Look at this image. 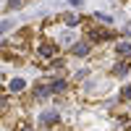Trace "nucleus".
<instances>
[{
    "label": "nucleus",
    "mask_w": 131,
    "mask_h": 131,
    "mask_svg": "<svg viewBox=\"0 0 131 131\" xmlns=\"http://www.w3.org/2000/svg\"><path fill=\"white\" fill-rule=\"evenodd\" d=\"M39 121L45 123V126H50V123H55V121H58V113H55V110H45V113H42V118H39Z\"/></svg>",
    "instance_id": "f257e3e1"
},
{
    "label": "nucleus",
    "mask_w": 131,
    "mask_h": 131,
    "mask_svg": "<svg viewBox=\"0 0 131 131\" xmlns=\"http://www.w3.org/2000/svg\"><path fill=\"white\" fill-rule=\"evenodd\" d=\"M86 52H89V42H79V45L73 47V55H79V58L86 55Z\"/></svg>",
    "instance_id": "f03ea898"
},
{
    "label": "nucleus",
    "mask_w": 131,
    "mask_h": 131,
    "mask_svg": "<svg viewBox=\"0 0 131 131\" xmlns=\"http://www.w3.org/2000/svg\"><path fill=\"white\" fill-rule=\"evenodd\" d=\"M8 86H10V92H21V89L26 86V81H24V79H13V81H10Z\"/></svg>",
    "instance_id": "7ed1b4c3"
},
{
    "label": "nucleus",
    "mask_w": 131,
    "mask_h": 131,
    "mask_svg": "<svg viewBox=\"0 0 131 131\" xmlns=\"http://www.w3.org/2000/svg\"><path fill=\"white\" fill-rule=\"evenodd\" d=\"M115 50L121 52V55H131V42H118Z\"/></svg>",
    "instance_id": "20e7f679"
},
{
    "label": "nucleus",
    "mask_w": 131,
    "mask_h": 131,
    "mask_svg": "<svg viewBox=\"0 0 131 131\" xmlns=\"http://www.w3.org/2000/svg\"><path fill=\"white\" fill-rule=\"evenodd\" d=\"M39 52H42V55H45V58L55 55V45H42V47H39Z\"/></svg>",
    "instance_id": "39448f33"
},
{
    "label": "nucleus",
    "mask_w": 131,
    "mask_h": 131,
    "mask_svg": "<svg viewBox=\"0 0 131 131\" xmlns=\"http://www.w3.org/2000/svg\"><path fill=\"white\" fill-rule=\"evenodd\" d=\"M92 39H113L110 31H92Z\"/></svg>",
    "instance_id": "423d86ee"
},
{
    "label": "nucleus",
    "mask_w": 131,
    "mask_h": 131,
    "mask_svg": "<svg viewBox=\"0 0 131 131\" xmlns=\"http://www.w3.org/2000/svg\"><path fill=\"white\" fill-rule=\"evenodd\" d=\"M63 21H66L68 26H76V24H79V16H73V13H66V16H63Z\"/></svg>",
    "instance_id": "0eeeda50"
},
{
    "label": "nucleus",
    "mask_w": 131,
    "mask_h": 131,
    "mask_svg": "<svg viewBox=\"0 0 131 131\" xmlns=\"http://www.w3.org/2000/svg\"><path fill=\"white\" fill-rule=\"evenodd\" d=\"M126 71H128V63H118L115 68H113V73H115V76H123Z\"/></svg>",
    "instance_id": "6e6552de"
},
{
    "label": "nucleus",
    "mask_w": 131,
    "mask_h": 131,
    "mask_svg": "<svg viewBox=\"0 0 131 131\" xmlns=\"http://www.w3.org/2000/svg\"><path fill=\"white\" fill-rule=\"evenodd\" d=\"M50 89H52V86H47V84L37 86V97H47V94H50Z\"/></svg>",
    "instance_id": "1a4fd4ad"
},
{
    "label": "nucleus",
    "mask_w": 131,
    "mask_h": 131,
    "mask_svg": "<svg viewBox=\"0 0 131 131\" xmlns=\"http://www.w3.org/2000/svg\"><path fill=\"white\" fill-rule=\"evenodd\" d=\"M50 86H52L55 92H63V89H66V81H63V79H55V81H52Z\"/></svg>",
    "instance_id": "9d476101"
},
{
    "label": "nucleus",
    "mask_w": 131,
    "mask_h": 131,
    "mask_svg": "<svg viewBox=\"0 0 131 131\" xmlns=\"http://www.w3.org/2000/svg\"><path fill=\"white\" fill-rule=\"evenodd\" d=\"M94 21H100V24H110V16H105V13H94Z\"/></svg>",
    "instance_id": "9b49d317"
},
{
    "label": "nucleus",
    "mask_w": 131,
    "mask_h": 131,
    "mask_svg": "<svg viewBox=\"0 0 131 131\" xmlns=\"http://www.w3.org/2000/svg\"><path fill=\"white\" fill-rule=\"evenodd\" d=\"M24 5V0H10V8H21Z\"/></svg>",
    "instance_id": "f8f14e48"
},
{
    "label": "nucleus",
    "mask_w": 131,
    "mask_h": 131,
    "mask_svg": "<svg viewBox=\"0 0 131 131\" xmlns=\"http://www.w3.org/2000/svg\"><path fill=\"white\" fill-rule=\"evenodd\" d=\"M68 3H71L73 8H79V5H81V0H68Z\"/></svg>",
    "instance_id": "ddd939ff"
},
{
    "label": "nucleus",
    "mask_w": 131,
    "mask_h": 131,
    "mask_svg": "<svg viewBox=\"0 0 131 131\" xmlns=\"http://www.w3.org/2000/svg\"><path fill=\"white\" fill-rule=\"evenodd\" d=\"M123 97H131V86H126V89H123Z\"/></svg>",
    "instance_id": "4468645a"
}]
</instances>
